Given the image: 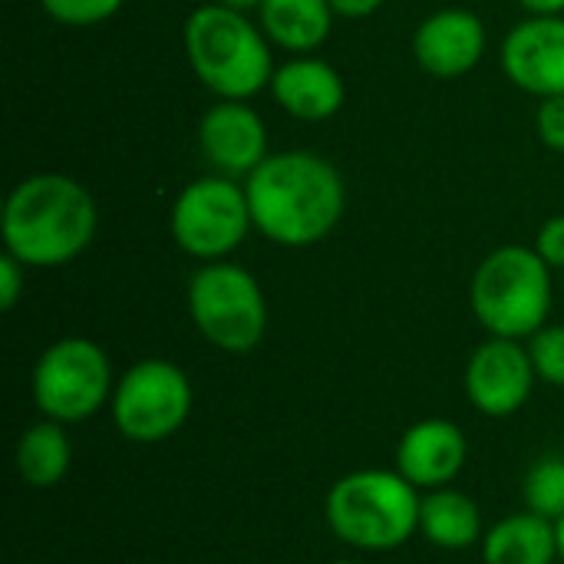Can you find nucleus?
I'll use <instances>...</instances> for the list:
<instances>
[{"instance_id":"f257e3e1","label":"nucleus","mask_w":564,"mask_h":564,"mask_svg":"<svg viewBox=\"0 0 564 564\" xmlns=\"http://www.w3.org/2000/svg\"><path fill=\"white\" fill-rule=\"evenodd\" d=\"M254 228L281 248H311L344 218L347 185L334 162L291 149L268 155L245 178Z\"/></svg>"},{"instance_id":"f03ea898","label":"nucleus","mask_w":564,"mask_h":564,"mask_svg":"<svg viewBox=\"0 0 564 564\" xmlns=\"http://www.w3.org/2000/svg\"><path fill=\"white\" fill-rule=\"evenodd\" d=\"M99 212L86 185L40 172L13 185L3 205V251L26 268H63L96 238Z\"/></svg>"},{"instance_id":"7ed1b4c3","label":"nucleus","mask_w":564,"mask_h":564,"mask_svg":"<svg viewBox=\"0 0 564 564\" xmlns=\"http://www.w3.org/2000/svg\"><path fill=\"white\" fill-rule=\"evenodd\" d=\"M182 40L192 73L218 99L248 102L271 86V40L245 13L221 3H205L185 20Z\"/></svg>"},{"instance_id":"20e7f679","label":"nucleus","mask_w":564,"mask_h":564,"mask_svg":"<svg viewBox=\"0 0 564 564\" xmlns=\"http://www.w3.org/2000/svg\"><path fill=\"white\" fill-rule=\"evenodd\" d=\"M423 496L397 469H357L327 492L330 532L357 552H393L420 532Z\"/></svg>"},{"instance_id":"39448f33","label":"nucleus","mask_w":564,"mask_h":564,"mask_svg":"<svg viewBox=\"0 0 564 564\" xmlns=\"http://www.w3.org/2000/svg\"><path fill=\"white\" fill-rule=\"evenodd\" d=\"M469 304L489 337L529 340L552 314V268L535 248L502 245L476 268Z\"/></svg>"},{"instance_id":"423d86ee","label":"nucleus","mask_w":564,"mask_h":564,"mask_svg":"<svg viewBox=\"0 0 564 564\" xmlns=\"http://www.w3.org/2000/svg\"><path fill=\"white\" fill-rule=\"evenodd\" d=\"M192 324L225 354H251L268 330V301L258 278L235 261L202 264L185 291Z\"/></svg>"},{"instance_id":"0eeeda50","label":"nucleus","mask_w":564,"mask_h":564,"mask_svg":"<svg viewBox=\"0 0 564 564\" xmlns=\"http://www.w3.org/2000/svg\"><path fill=\"white\" fill-rule=\"evenodd\" d=\"M116 380L106 350L89 337L50 344L33 367V403L46 420L86 423L112 400Z\"/></svg>"},{"instance_id":"6e6552de","label":"nucleus","mask_w":564,"mask_h":564,"mask_svg":"<svg viewBox=\"0 0 564 564\" xmlns=\"http://www.w3.org/2000/svg\"><path fill=\"white\" fill-rule=\"evenodd\" d=\"M169 228L175 245L198 261H225L254 228L245 185L228 175H202L172 205Z\"/></svg>"},{"instance_id":"1a4fd4ad","label":"nucleus","mask_w":564,"mask_h":564,"mask_svg":"<svg viewBox=\"0 0 564 564\" xmlns=\"http://www.w3.org/2000/svg\"><path fill=\"white\" fill-rule=\"evenodd\" d=\"M112 423L129 443H162L175 436L192 413V383L172 360H139L129 367L109 400Z\"/></svg>"},{"instance_id":"9d476101","label":"nucleus","mask_w":564,"mask_h":564,"mask_svg":"<svg viewBox=\"0 0 564 564\" xmlns=\"http://www.w3.org/2000/svg\"><path fill=\"white\" fill-rule=\"evenodd\" d=\"M535 380L539 373L529 347L509 337H489L486 344H479L463 377L469 403L492 420L519 413L529 403Z\"/></svg>"},{"instance_id":"9b49d317","label":"nucleus","mask_w":564,"mask_h":564,"mask_svg":"<svg viewBox=\"0 0 564 564\" xmlns=\"http://www.w3.org/2000/svg\"><path fill=\"white\" fill-rule=\"evenodd\" d=\"M198 145L208 165L228 178H248L268 152V126L241 99H218L198 122Z\"/></svg>"},{"instance_id":"f8f14e48","label":"nucleus","mask_w":564,"mask_h":564,"mask_svg":"<svg viewBox=\"0 0 564 564\" xmlns=\"http://www.w3.org/2000/svg\"><path fill=\"white\" fill-rule=\"evenodd\" d=\"M502 69L506 76L539 96L564 93V17H529L516 23L502 43Z\"/></svg>"},{"instance_id":"ddd939ff","label":"nucleus","mask_w":564,"mask_h":564,"mask_svg":"<svg viewBox=\"0 0 564 564\" xmlns=\"http://www.w3.org/2000/svg\"><path fill=\"white\" fill-rule=\"evenodd\" d=\"M486 23L473 10H436L413 33V56L433 79H459L486 56Z\"/></svg>"},{"instance_id":"4468645a","label":"nucleus","mask_w":564,"mask_h":564,"mask_svg":"<svg viewBox=\"0 0 564 564\" xmlns=\"http://www.w3.org/2000/svg\"><path fill=\"white\" fill-rule=\"evenodd\" d=\"M469 459L466 433L453 420H420L397 443V473L420 492L453 486Z\"/></svg>"},{"instance_id":"2eb2a0df","label":"nucleus","mask_w":564,"mask_h":564,"mask_svg":"<svg viewBox=\"0 0 564 564\" xmlns=\"http://www.w3.org/2000/svg\"><path fill=\"white\" fill-rule=\"evenodd\" d=\"M268 89L274 102L301 122H324L337 116L347 99L344 76L327 59L311 56V53L294 56L284 66H278Z\"/></svg>"},{"instance_id":"dca6fc26","label":"nucleus","mask_w":564,"mask_h":564,"mask_svg":"<svg viewBox=\"0 0 564 564\" xmlns=\"http://www.w3.org/2000/svg\"><path fill=\"white\" fill-rule=\"evenodd\" d=\"M334 17L337 13L330 0H261L258 7V26L264 30L271 46H281L297 56L324 46Z\"/></svg>"},{"instance_id":"f3484780","label":"nucleus","mask_w":564,"mask_h":564,"mask_svg":"<svg viewBox=\"0 0 564 564\" xmlns=\"http://www.w3.org/2000/svg\"><path fill=\"white\" fill-rule=\"evenodd\" d=\"M555 558H558L555 522L529 509L496 522L482 535V562L486 564H555Z\"/></svg>"},{"instance_id":"a211bd4d","label":"nucleus","mask_w":564,"mask_h":564,"mask_svg":"<svg viewBox=\"0 0 564 564\" xmlns=\"http://www.w3.org/2000/svg\"><path fill=\"white\" fill-rule=\"evenodd\" d=\"M420 532L443 552H466L482 542V512L473 496L453 486L430 489L420 506Z\"/></svg>"},{"instance_id":"6ab92c4d","label":"nucleus","mask_w":564,"mask_h":564,"mask_svg":"<svg viewBox=\"0 0 564 564\" xmlns=\"http://www.w3.org/2000/svg\"><path fill=\"white\" fill-rule=\"evenodd\" d=\"M69 463H73V443H69L63 423L43 420L20 433L13 466L26 486H33V489L56 486L69 473Z\"/></svg>"},{"instance_id":"aec40b11","label":"nucleus","mask_w":564,"mask_h":564,"mask_svg":"<svg viewBox=\"0 0 564 564\" xmlns=\"http://www.w3.org/2000/svg\"><path fill=\"white\" fill-rule=\"evenodd\" d=\"M529 512L558 522L564 516V456H542L522 486Z\"/></svg>"},{"instance_id":"412c9836","label":"nucleus","mask_w":564,"mask_h":564,"mask_svg":"<svg viewBox=\"0 0 564 564\" xmlns=\"http://www.w3.org/2000/svg\"><path fill=\"white\" fill-rule=\"evenodd\" d=\"M529 354H532L539 380L552 387H564V324H545L539 334H532Z\"/></svg>"},{"instance_id":"4be33fe9","label":"nucleus","mask_w":564,"mask_h":564,"mask_svg":"<svg viewBox=\"0 0 564 564\" xmlns=\"http://www.w3.org/2000/svg\"><path fill=\"white\" fill-rule=\"evenodd\" d=\"M126 0H40L43 13L63 26H96L119 13Z\"/></svg>"},{"instance_id":"5701e85b","label":"nucleus","mask_w":564,"mask_h":564,"mask_svg":"<svg viewBox=\"0 0 564 564\" xmlns=\"http://www.w3.org/2000/svg\"><path fill=\"white\" fill-rule=\"evenodd\" d=\"M539 139L552 149V152H564V93L562 96H549L539 102Z\"/></svg>"},{"instance_id":"b1692460","label":"nucleus","mask_w":564,"mask_h":564,"mask_svg":"<svg viewBox=\"0 0 564 564\" xmlns=\"http://www.w3.org/2000/svg\"><path fill=\"white\" fill-rule=\"evenodd\" d=\"M535 251H539V258L555 271V268H562L564 271V215H555V218H549L545 225H542V231H539V238H535Z\"/></svg>"},{"instance_id":"393cba45","label":"nucleus","mask_w":564,"mask_h":564,"mask_svg":"<svg viewBox=\"0 0 564 564\" xmlns=\"http://www.w3.org/2000/svg\"><path fill=\"white\" fill-rule=\"evenodd\" d=\"M23 278H26V264L3 251L0 254V311L17 307V301L23 294Z\"/></svg>"},{"instance_id":"a878e982","label":"nucleus","mask_w":564,"mask_h":564,"mask_svg":"<svg viewBox=\"0 0 564 564\" xmlns=\"http://www.w3.org/2000/svg\"><path fill=\"white\" fill-rule=\"evenodd\" d=\"M387 0H330L334 13L337 17H347V20H364L370 13H377Z\"/></svg>"},{"instance_id":"bb28decb","label":"nucleus","mask_w":564,"mask_h":564,"mask_svg":"<svg viewBox=\"0 0 564 564\" xmlns=\"http://www.w3.org/2000/svg\"><path fill=\"white\" fill-rule=\"evenodd\" d=\"M532 17H562L564 0H519Z\"/></svg>"},{"instance_id":"cd10ccee","label":"nucleus","mask_w":564,"mask_h":564,"mask_svg":"<svg viewBox=\"0 0 564 564\" xmlns=\"http://www.w3.org/2000/svg\"><path fill=\"white\" fill-rule=\"evenodd\" d=\"M212 3H221L228 10H238V13H248V10H258L261 0H212Z\"/></svg>"},{"instance_id":"c85d7f7f","label":"nucleus","mask_w":564,"mask_h":564,"mask_svg":"<svg viewBox=\"0 0 564 564\" xmlns=\"http://www.w3.org/2000/svg\"><path fill=\"white\" fill-rule=\"evenodd\" d=\"M555 532H558V562L564 564V516L555 522Z\"/></svg>"},{"instance_id":"c756f323","label":"nucleus","mask_w":564,"mask_h":564,"mask_svg":"<svg viewBox=\"0 0 564 564\" xmlns=\"http://www.w3.org/2000/svg\"><path fill=\"white\" fill-rule=\"evenodd\" d=\"M330 564H360V562H330Z\"/></svg>"}]
</instances>
